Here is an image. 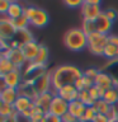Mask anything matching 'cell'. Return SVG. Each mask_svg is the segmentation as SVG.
Instances as JSON below:
<instances>
[{
    "label": "cell",
    "mask_w": 118,
    "mask_h": 122,
    "mask_svg": "<svg viewBox=\"0 0 118 122\" xmlns=\"http://www.w3.org/2000/svg\"><path fill=\"white\" fill-rule=\"evenodd\" d=\"M117 111H118V107L117 106H112L109 109V112L105 114L107 118L109 120V122H116L117 121Z\"/></svg>",
    "instance_id": "36"
},
{
    "label": "cell",
    "mask_w": 118,
    "mask_h": 122,
    "mask_svg": "<svg viewBox=\"0 0 118 122\" xmlns=\"http://www.w3.org/2000/svg\"><path fill=\"white\" fill-rule=\"evenodd\" d=\"M93 122H109V120L107 118L105 114H97V117L94 118Z\"/></svg>",
    "instance_id": "45"
},
{
    "label": "cell",
    "mask_w": 118,
    "mask_h": 122,
    "mask_svg": "<svg viewBox=\"0 0 118 122\" xmlns=\"http://www.w3.org/2000/svg\"><path fill=\"white\" fill-rule=\"evenodd\" d=\"M85 109H86V106L83 102H80L79 99L69 103V113L72 114L76 120H81L84 113H85Z\"/></svg>",
    "instance_id": "19"
},
{
    "label": "cell",
    "mask_w": 118,
    "mask_h": 122,
    "mask_svg": "<svg viewBox=\"0 0 118 122\" xmlns=\"http://www.w3.org/2000/svg\"><path fill=\"white\" fill-rule=\"evenodd\" d=\"M14 70H18V69L15 67V65L11 62L6 56L0 57V75L9 74V72L14 71ZM19 70H20V69H19Z\"/></svg>",
    "instance_id": "25"
},
{
    "label": "cell",
    "mask_w": 118,
    "mask_h": 122,
    "mask_svg": "<svg viewBox=\"0 0 118 122\" xmlns=\"http://www.w3.org/2000/svg\"><path fill=\"white\" fill-rule=\"evenodd\" d=\"M10 4H11V1L3 0V1L0 3V14H1V15H5V14L8 13V10H9V8H10Z\"/></svg>",
    "instance_id": "39"
},
{
    "label": "cell",
    "mask_w": 118,
    "mask_h": 122,
    "mask_svg": "<svg viewBox=\"0 0 118 122\" xmlns=\"http://www.w3.org/2000/svg\"><path fill=\"white\" fill-rule=\"evenodd\" d=\"M17 33V28L13 24V20L8 15H1L0 19V38L5 41H11Z\"/></svg>",
    "instance_id": "7"
},
{
    "label": "cell",
    "mask_w": 118,
    "mask_h": 122,
    "mask_svg": "<svg viewBox=\"0 0 118 122\" xmlns=\"http://www.w3.org/2000/svg\"><path fill=\"white\" fill-rule=\"evenodd\" d=\"M97 111H95V108L93 106H89V107H86V109H85V113H84V116L81 118V121L84 122H93L94 121V118L97 117Z\"/></svg>",
    "instance_id": "32"
},
{
    "label": "cell",
    "mask_w": 118,
    "mask_h": 122,
    "mask_svg": "<svg viewBox=\"0 0 118 122\" xmlns=\"http://www.w3.org/2000/svg\"><path fill=\"white\" fill-rule=\"evenodd\" d=\"M24 14L25 17L29 19L30 25L37 27V28H43L48 24V14L47 11L41 9L38 6L34 5H27L24 9Z\"/></svg>",
    "instance_id": "3"
},
{
    "label": "cell",
    "mask_w": 118,
    "mask_h": 122,
    "mask_svg": "<svg viewBox=\"0 0 118 122\" xmlns=\"http://www.w3.org/2000/svg\"><path fill=\"white\" fill-rule=\"evenodd\" d=\"M102 99H104L109 106H118V84L107 90Z\"/></svg>",
    "instance_id": "23"
},
{
    "label": "cell",
    "mask_w": 118,
    "mask_h": 122,
    "mask_svg": "<svg viewBox=\"0 0 118 122\" xmlns=\"http://www.w3.org/2000/svg\"><path fill=\"white\" fill-rule=\"evenodd\" d=\"M1 56H6L8 59L15 65L17 69H23L24 65L27 64V60H25V57H24V55H23L20 48H10L9 51L3 53Z\"/></svg>",
    "instance_id": "12"
},
{
    "label": "cell",
    "mask_w": 118,
    "mask_h": 122,
    "mask_svg": "<svg viewBox=\"0 0 118 122\" xmlns=\"http://www.w3.org/2000/svg\"><path fill=\"white\" fill-rule=\"evenodd\" d=\"M83 3L81 0H67V1H64L65 5H67L69 8H78V6H83Z\"/></svg>",
    "instance_id": "41"
},
{
    "label": "cell",
    "mask_w": 118,
    "mask_h": 122,
    "mask_svg": "<svg viewBox=\"0 0 118 122\" xmlns=\"http://www.w3.org/2000/svg\"><path fill=\"white\" fill-rule=\"evenodd\" d=\"M89 94H90L91 99H93L94 102H97V101H99V99L103 98V95H104V92H102L97 85H94V86H91L90 89H89Z\"/></svg>",
    "instance_id": "34"
},
{
    "label": "cell",
    "mask_w": 118,
    "mask_h": 122,
    "mask_svg": "<svg viewBox=\"0 0 118 122\" xmlns=\"http://www.w3.org/2000/svg\"><path fill=\"white\" fill-rule=\"evenodd\" d=\"M34 114H36V112H34V104L30 107V108H28V109H25L24 112H23L20 116L23 117V118H27V120H29L30 117H33Z\"/></svg>",
    "instance_id": "40"
},
{
    "label": "cell",
    "mask_w": 118,
    "mask_h": 122,
    "mask_svg": "<svg viewBox=\"0 0 118 122\" xmlns=\"http://www.w3.org/2000/svg\"><path fill=\"white\" fill-rule=\"evenodd\" d=\"M104 14L108 17L112 22H114L116 19L118 18V13H117V10L116 9H113V8H108L107 10H104Z\"/></svg>",
    "instance_id": "37"
},
{
    "label": "cell",
    "mask_w": 118,
    "mask_h": 122,
    "mask_svg": "<svg viewBox=\"0 0 118 122\" xmlns=\"http://www.w3.org/2000/svg\"><path fill=\"white\" fill-rule=\"evenodd\" d=\"M49 113L56 114V116L62 118L66 113H69V102H66L64 98H61L60 95L55 94L51 108H49Z\"/></svg>",
    "instance_id": "10"
},
{
    "label": "cell",
    "mask_w": 118,
    "mask_h": 122,
    "mask_svg": "<svg viewBox=\"0 0 118 122\" xmlns=\"http://www.w3.org/2000/svg\"><path fill=\"white\" fill-rule=\"evenodd\" d=\"M39 46L41 43H38L36 41H32V42H28V43H25L24 46H22V52L23 55H24L27 62H33L34 60H36L37 57V53L39 51Z\"/></svg>",
    "instance_id": "14"
},
{
    "label": "cell",
    "mask_w": 118,
    "mask_h": 122,
    "mask_svg": "<svg viewBox=\"0 0 118 122\" xmlns=\"http://www.w3.org/2000/svg\"><path fill=\"white\" fill-rule=\"evenodd\" d=\"M13 24H14L15 28H17V30H20V29H28V25L30 24V23H29V19L27 18L25 14H24V15H22L20 18L14 19Z\"/></svg>",
    "instance_id": "30"
},
{
    "label": "cell",
    "mask_w": 118,
    "mask_h": 122,
    "mask_svg": "<svg viewBox=\"0 0 118 122\" xmlns=\"http://www.w3.org/2000/svg\"><path fill=\"white\" fill-rule=\"evenodd\" d=\"M93 107L95 108V111H97L98 114H107L109 112V109H110L112 106H109L104 99H99V101H97L93 104Z\"/></svg>",
    "instance_id": "28"
},
{
    "label": "cell",
    "mask_w": 118,
    "mask_h": 122,
    "mask_svg": "<svg viewBox=\"0 0 118 122\" xmlns=\"http://www.w3.org/2000/svg\"><path fill=\"white\" fill-rule=\"evenodd\" d=\"M76 122H84V121H81V120H78V121H76Z\"/></svg>",
    "instance_id": "48"
},
{
    "label": "cell",
    "mask_w": 118,
    "mask_h": 122,
    "mask_svg": "<svg viewBox=\"0 0 118 122\" xmlns=\"http://www.w3.org/2000/svg\"><path fill=\"white\" fill-rule=\"evenodd\" d=\"M81 29L85 32L88 36L94 32H97V29H95V23L94 20H83V25H81Z\"/></svg>",
    "instance_id": "33"
},
{
    "label": "cell",
    "mask_w": 118,
    "mask_h": 122,
    "mask_svg": "<svg viewBox=\"0 0 118 122\" xmlns=\"http://www.w3.org/2000/svg\"><path fill=\"white\" fill-rule=\"evenodd\" d=\"M78 99H79L80 102H83L86 107L93 106L94 103H95L93 99H91V97H90L89 90H80V92H79V95H78Z\"/></svg>",
    "instance_id": "31"
},
{
    "label": "cell",
    "mask_w": 118,
    "mask_h": 122,
    "mask_svg": "<svg viewBox=\"0 0 118 122\" xmlns=\"http://www.w3.org/2000/svg\"><path fill=\"white\" fill-rule=\"evenodd\" d=\"M19 98V92L14 88H3L0 92V102L8 103V104H14L15 101Z\"/></svg>",
    "instance_id": "17"
},
{
    "label": "cell",
    "mask_w": 118,
    "mask_h": 122,
    "mask_svg": "<svg viewBox=\"0 0 118 122\" xmlns=\"http://www.w3.org/2000/svg\"><path fill=\"white\" fill-rule=\"evenodd\" d=\"M108 41H109V43H112L114 47L117 48V51H118V36H113V34H109Z\"/></svg>",
    "instance_id": "43"
},
{
    "label": "cell",
    "mask_w": 118,
    "mask_h": 122,
    "mask_svg": "<svg viewBox=\"0 0 118 122\" xmlns=\"http://www.w3.org/2000/svg\"><path fill=\"white\" fill-rule=\"evenodd\" d=\"M103 56L107 57V59H109L110 61L118 59V51H117V48L114 47L112 43H109V41H108V45H107L105 48H104V53H103Z\"/></svg>",
    "instance_id": "29"
},
{
    "label": "cell",
    "mask_w": 118,
    "mask_h": 122,
    "mask_svg": "<svg viewBox=\"0 0 118 122\" xmlns=\"http://www.w3.org/2000/svg\"><path fill=\"white\" fill-rule=\"evenodd\" d=\"M33 104H34L33 101H30V99H28V98L19 95V98L17 99V101H15V103H14L13 106H14L15 112H17V113H18V116H19V114H22L25 109L30 108V107H32Z\"/></svg>",
    "instance_id": "21"
},
{
    "label": "cell",
    "mask_w": 118,
    "mask_h": 122,
    "mask_svg": "<svg viewBox=\"0 0 118 122\" xmlns=\"http://www.w3.org/2000/svg\"><path fill=\"white\" fill-rule=\"evenodd\" d=\"M24 9H25V6H23L22 4H19L17 1H11L10 8H9V10H8L6 15L11 19V20H14V19L20 18L22 15H24Z\"/></svg>",
    "instance_id": "22"
},
{
    "label": "cell",
    "mask_w": 118,
    "mask_h": 122,
    "mask_svg": "<svg viewBox=\"0 0 118 122\" xmlns=\"http://www.w3.org/2000/svg\"><path fill=\"white\" fill-rule=\"evenodd\" d=\"M108 38L109 36L105 34L94 32L88 36V50L97 56H103L104 53V48L108 45Z\"/></svg>",
    "instance_id": "5"
},
{
    "label": "cell",
    "mask_w": 118,
    "mask_h": 122,
    "mask_svg": "<svg viewBox=\"0 0 118 122\" xmlns=\"http://www.w3.org/2000/svg\"><path fill=\"white\" fill-rule=\"evenodd\" d=\"M64 43L71 51H81L88 47V34L81 28H72L65 34Z\"/></svg>",
    "instance_id": "2"
},
{
    "label": "cell",
    "mask_w": 118,
    "mask_h": 122,
    "mask_svg": "<svg viewBox=\"0 0 118 122\" xmlns=\"http://www.w3.org/2000/svg\"><path fill=\"white\" fill-rule=\"evenodd\" d=\"M100 1L98 0H86L83 3L81 15L84 20H95L103 11L100 9Z\"/></svg>",
    "instance_id": "6"
},
{
    "label": "cell",
    "mask_w": 118,
    "mask_h": 122,
    "mask_svg": "<svg viewBox=\"0 0 118 122\" xmlns=\"http://www.w3.org/2000/svg\"><path fill=\"white\" fill-rule=\"evenodd\" d=\"M1 76V89L3 88H14V89H18L20 86V84L23 83V79H22V72L20 70H14L9 72V74H5V75H0Z\"/></svg>",
    "instance_id": "8"
},
{
    "label": "cell",
    "mask_w": 118,
    "mask_h": 122,
    "mask_svg": "<svg viewBox=\"0 0 118 122\" xmlns=\"http://www.w3.org/2000/svg\"><path fill=\"white\" fill-rule=\"evenodd\" d=\"M78 120L72 116V114H70V113H66L65 116L62 117V122H76Z\"/></svg>",
    "instance_id": "44"
},
{
    "label": "cell",
    "mask_w": 118,
    "mask_h": 122,
    "mask_svg": "<svg viewBox=\"0 0 118 122\" xmlns=\"http://www.w3.org/2000/svg\"><path fill=\"white\" fill-rule=\"evenodd\" d=\"M0 122H18V116L9 117V118H3L1 117V121H0Z\"/></svg>",
    "instance_id": "46"
},
{
    "label": "cell",
    "mask_w": 118,
    "mask_h": 122,
    "mask_svg": "<svg viewBox=\"0 0 118 122\" xmlns=\"http://www.w3.org/2000/svg\"><path fill=\"white\" fill-rule=\"evenodd\" d=\"M0 116L3 118H9V117L18 116V113L15 112L13 104H8V103L0 102Z\"/></svg>",
    "instance_id": "26"
},
{
    "label": "cell",
    "mask_w": 118,
    "mask_h": 122,
    "mask_svg": "<svg viewBox=\"0 0 118 122\" xmlns=\"http://www.w3.org/2000/svg\"><path fill=\"white\" fill-rule=\"evenodd\" d=\"M117 84L118 83L116 81V79H114L109 72H105V71H99L97 79H95V85H97L102 92H104V93L108 89H110V88L116 86Z\"/></svg>",
    "instance_id": "9"
},
{
    "label": "cell",
    "mask_w": 118,
    "mask_h": 122,
    "mask_svg": "<svg viewBox=\"0 0 118 122\" xmlns=\"http://www.w3.org/2000/svg\"><path fill=\"white\" fill-rule=\"evenodd\" d=\"M34 88H36L38 95L47 93V92H52V80H51V72L42 75L41 78H38L36 81L33 83Z\"/></svg>",
    "instance_id": "11"
},
{
    "label": "cell",
    "mask_w": 118,
    "mask_h": 122,
    "mask_svg": "<svg viewBox=\"0 0 118 122\" xmlns=\"http://www.w3.org/2000/svg\"><path fill=\"white\" fill-rule=\"evenodd\" d=\"M83 76V71L74 65H62L51 71L52 92H56L65 85H74L76 80Z\"/></svg>",
    "instance_id": "1"
},
{
    "label": "cell",
    "mask_w": 118,
    "mask_h": 122,
    "mask_svg": "<svg viewBox=\"0 0 118 122\" xmlns=\"http://www.w3.org/2000/svg\"><path fill=\"white\" fill-rule=\"evenodd\" d=\"M18 92H19V95L28 98L33 102H34V99L38 97V93H37L36 88L33 85V83H24L23 81L20 84V86L18 88Z\"/></svg>",
    "instance_id": "18"
},
{
    "label": "cell",
    "mask_w": 118,
    "mask_h": 122,
    "mask_svg": "<svg viewBox=\"0 0 118 122\" xmlns=\"http://www.w3.org/2000/svg\"><path fill=\"white\" fill-rule=\"evenodd\" d=\"M44 122H62V118L48 112V113H46V116H44Z\"/></svg>",
    "instance_id": "38"
},
{
    "label": "cell",
    "mask_w": 118,
    "mask_h": 122,
    "mask_svg": "<svg viewBox=\"0 0 118 122\" xmlns=\"http://www.w3.org/2000/svg\"><path fill=\"white\" fill-rule=\"evenodd\" d=\"M22 72V79L24 83H34L38 78L42 75L47 74V66L46 65H39L36 62H27L24 67L20 69Z\"/></svg>",
    "instance_id": "4"
},
{
    "label": "cell",
    "mask_w": 118,
    "mask_h": 122,
    "mask_svg": "<svg viewBox=\"0 0 118 122\" xmlns=\"http://www.w3.org/2000/svg\"><path fill=\"white\" fill-rule=\"evenodd\" d=\"M94 23H95V29H97L98 33L109 36V32H110V29H112V27H113V22L104 14V11L95 19Z\"/></svg>",
    "instance_id": "13"
},
{
    "label": "cell",
    "mask_w": 118,
    "mask_h": 122,
    "mask_svg": "<svg viewBox=\"0 0 118 122\" xmlns=\"http://www.w3.org/2000/svg\"><path fill=\"white\" fill-rule=\"evenodd\" d=\"M48 61V48L46 47L44 45H41L39 46V51L37 53V57L33 62L36 64H39V65H46Z\"/></svg>",
    "instance_id": "27"
},
{
    "label": "cell",
    "mask_w": 118,
    "mask_h": 122,
    "mask_svg": "<svg viewBox=\"0 0 118 122\" xmlns=\"http://www.w3.org/2000/svg\"><path fill=\"white\" fill-rule=\"evenodd\" d=\"M44 116L46 114H34L28 120V122H44Z\"/></svg>",
    "instance_id": "42"
},
{
    "label": "cell",
    "mask_w": 118,
    "mask_h": 122,
    "mask_svg": "<svg viewBox=\"0 0 118 122\" xmlns=\"http://www.w3.org/2000/svg\"><path fill=\"white\" fill-rule=\"evenodd\" d=\"M83 74L85 76H88V78L93 79L95 81V79H97V76L99 74V70H98V69H95V67H89V69H86L85 71H83Z\"/></svg>",
    "instance_id": "35"
},
{
    "label": "cell",
    "mask_w": 118,
    "mask_h": 122,
    "mask_svg": "<svg viewBox=\"0 0 118 122\" xmlns=\"http://www.w3.org/2000/svg\"><path fill=\"white\" fill-rule=\"evenodd\" d=\"M57 95H60L61 98H64L66 102H74L78 99L79 95V90L75 88V85H65L62 88H60L59 90L56 92Z\"/></svg>",
    "instance_id": "16"
},
{
    "label": "cell",
    "mask_w": 118,
    "mask_h": 122,
    "mask_svg": "<svg viewBox=\"0 0 118 122\" xmlns=\"http://www.w3.org/2000/svg\"><path fill=\"white\" fill-rule=\"evenodd\" d=\"M117 107H118V106H117ZM116 122H118V111H117V121H116Z\"/></svg>",
    "instance_id": "47"
},
{
    "label": "cell",
    "mask_w": 118,
    "mask_h": 122,
    "mask_svg": "<svg viewBox=\"0 0 118 122\" xmlns=\"http://www.w3.org/2000/svg\"><path fill=\"white\" fill-rule=\"evenodd\" d=\"M13 41L17 42L19 45V47L22 48V46H24L25 43H28V42L34 41V38H33V34L30 33L29 29H20V30H17Z\"/></svg>",
    "instance_id": "20"
},
{
    "label": "cell",
    "mask_w": 118,
    "mask_h": 122,
    "mask_svg": "<svg viewBox=\"0 0 118 122\" xmlns=\"http://www.w3.org/2000/svg\"><path fill=\"white\" fill-rule=\"evenodd\" d=\"M74 85H75V88H76L79 92H80V90H89L91 86L95 85V81H94L93 79L88 78V76H85V75L83 74V76L76 80V83L74 84Z\"/></svg>",
    "instance_id": "24"
},
{
    "label": "cell",
    "mask_w": 118,
    "mask_h": 122,
    "mask_svg": "<svg viewBox=\"0 0 118 122\" xmlns=\"http://www.w3.org/2000/svg\"><path fill=\"white\" fill-rule=\"evenodd\" d=\"M53 97H55V93H53V92H47V93L39 94L36 99H34L33 103L36 106H38L39 108L43 109L44 113H48L49 108H51V104H52V101H53Z\"/></svg>",
    "instance_id": "15"
}]
</instances>
